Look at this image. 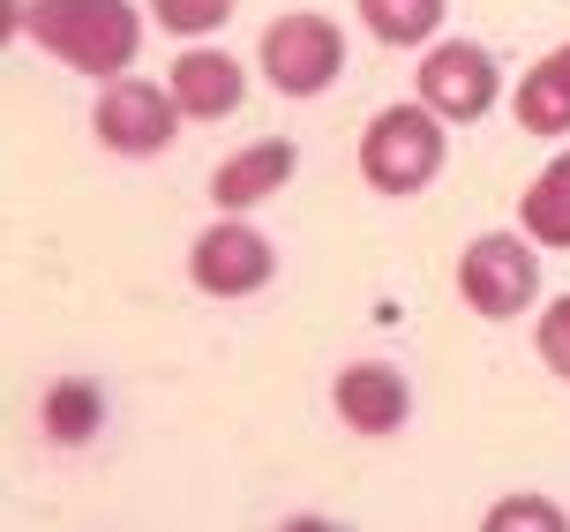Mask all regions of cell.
Instances as JSON below:
<instances>
[{
    "label": "cell",
    "mask_w": 570,
    "mask_h": 532,
    "mask_svg": "<svg viewBox=\"0 0 570 532\" xmlns=\"http://www.w3.org/2000/svg\"><path fill=\"white\" fill-rule=\"evenodd\" d=\"M23 30L83 76H120L142 46V16L128 0H23Z\"/></svg>",
    "instance_id": "6da1fadb"
},
{
    "label": "cell",
    "mask_w": 570,
    "mask_h": 532,
    "mask_svg": "<svg viewBox=\"0 0 570 532\" xmlns=\"http://www.w3.org/2000/svg\"><path fill=\"white\" fill-rule=\"evenodd\" d=\"M361 173L383 196H421L443 173V112L435 106H383L361 128Z\"/></svg>",
    "instance_id": "7a4b0ae2"
},
{
    "label": "cell",
    "mask_w": 570,
    "mask_h": 532,
    "mask_svg": "<svg viewBox=\"0 0 570 532\" xmlns=\"http://www.w3.org/2000/svg\"><path fill=\"white\" fill-rule=\"evenodd\" d=\"M345 68V38L331 16H315V8H293V16H278V23L263 30V76H271V90H285V98H315V90H331Z\"/></svg>",
    "instance_id": "3957f363"
},
{
    "label": "cell",
    "mask_w": 570,
    "mask_h": 532,
    "mask_svg": "<svg viewBox=\"0 0 570 532\" xmlns=\"http://www.w3.org/2000/svg\"><path fill=\"white\" fill-rule=\"evenodd\" d=\"M458 293H465V308L488 315V323L525 315L533 293H541V263H533V248H525L518 233H481V240L465 248V263H458Z\"/></svg>",
    "instance_id": "277c9868"
},
{
    "label": "cell",
    "mask_w": 570,
    "mask_h": 532,
    "mask_svg": "<svg viewBox=\"0 0 570 532\" xmlns=\"http://www.w3.org/2000/svg\"><path fill=\"white\" fill-rule=\"evenodd\" d=\"M173 120H180V98L158 90V83H142V76H114V83L98 90V106H90L98 142L120 150V158H150V150H166Z\"/></svg>",
    "instance_id": "5b68a950"
},
{
    "label": "cell",
    "mask_w": 570,
    "mask_h": 532,
    "mask_svg": "<svg viewBox=\"0 0 570 532\" xmlns=\"http://www.w3.org/2000/svg\"><path fill=\"white\" fill-rule=\"evenodd\" d=\"M278 270V248L263 240L256 225L240 218H218L210 233H196V248H188V278L210 293V301H240V293H263Z\"/></svg>",
    "instance_id": "8992f818"
},
{
    "label": "cell",
    "mask_w": 570,
    "mask_h": 532,
    "mask_svg": "<svg viewBox=\"0 0 570 532\" xmlns=\"http://www.w3.org/2000/svg\"><path fill=\"white\" fill-rule=\"evenodd\" d=\"M495 90H503V76H495V53L488 46L451 38V46H435L421 60V106H435L443 120H481L495 106Z\"/></svg>",
    "instance_id": "52a82bcc"
},
{
    "label": "cell",
    "mask_w": 570,
    "mask_h": 532,
    "mask_svg": "<svg viewBox=\"0 0 570 532\" xmlns=\"http://www.w3.org/2000/svg\"><path fill=\"white\" fill-rule=\"evenodd\" d=\"M166 90L180 98L188 120H226V112H240V98H248V76H240V60L218 53V46H188V53L173 60Z\"/></svg>",
    "instance_id": "ba28073f"
},
{
    "label": "cell",
    "mask_w": 570,
    "mask_h": 532,
    "mask_svg": "<svg viewBox=\"0 0 570 532\" xmlns=\"http://www.w3.org/2000/svg\"><path fill=\"white\" fill-rule=\"evenodd\" d=\"M331 397H338L345 427H361V435H391V427H405V413H413V391H405V375H399V367H383V361L345 367Z\"/></svg>",
    "instance_id": "9c48e42d"
},
{
    "label": "cell",
    "mask_w": 570,
    "mask_h": 532,
    "mask_svg": "<svg viewBox=\"0 0 570 532\" xmlns=\"http://www.w3.org/2000/svg\"><path fill=\"white\" fill-rule=\"evenodd\" d=\"M293 166H301V150L285 136L248 142L240 158H226V166L210 173V203H218V210H256L263 196H278L285 180H293Z\"/></svg>",
    "instance_id": "30bf717a"
},
{
    "label": "cell",
    "mask_w": 570,
    "mask_h": 532,
    "mask_svg": "<svg viewBox=\"0 0 570 532\" xmlns=\"http://www.w3.org/2000/svg\"><path fill=\"white\" fill-rule=\"evenodd\" d=\"M511 106H518V128H525V136H563L570 128V38L518 83Z\"/></svg>",
    "instance_id": "8fae6325"
},
{
    "label": "cell",
    "mask_w": 570,
    "mask_h": 532,
    "mask_svg": "<svg viewBox=\"0 0 570 532\" xmlns=\"http://www.w3.org/2000/svg\"><path fill=\"white\" fill-rule=\"evenodd\" d=\"M38 421L53 443H90L98 427H106V391L90 383V375H60L53 391L38 397Z\"/></svg>",
    "instance_id": "7c38bea8"
},
{
    "label": "cell",
    "mask_w": 570,
    "mask_h": 532,
    "mask_svg": "<svg viewBox=\"0 0 570 532\" xmlns=\"http://www.w3.org/2000/svg\"><path fill=\"white\" fill-rule=\"evenodd\" d=\"M518 218H525V233H533L541 248H570V150L541 166V180L518 203Z\"/></svg>",
    "instance_id": "4fadbf2b"
},
{
    "label": "cell",
    "mask_w": 570,
    "mask_h": 532,
    "mask_svg": "<svg viewBox=\"0 0 570 532\" xmlns=\"http://www.w3.org/2000/svg\"><path fill=\"white\" fill-rule=\"evenodd\" d=\"M361 23L383 38V46H421L443 23V0H361Z\"/></svg>",
    "instance_id": "5bb4252c"
},
{
    "label": "cell",
    "mask_w": 570,
    "mask_h": 532,
    "mask_svg": "<svg viewBox=\"0 0 570 532\" xmlns=\"http://www.w3.org/2000/svg\"><path fill=\"white\" fill-rule=\"evenodd\" d=\"M150 16L180 38H203V30H218L233 16V0H150Z\"/></svg>",
    "instance_id": "9a60e30c"
},
{
    "label": "cell",
    "mask_w": 570,
    "mask_h": 532,
    "mask_svg": "<svg viewBox=\"0 0 570 532\" xmlns=\"http://www.w3.org/2000/svg\"><path fill=\"white\" fill-rule=\"evenodd\" d=\"M541 361H548V367H556V375L570 383V293H563V301H556V308L541 315Z\"/></svg>",
    "instance_id": "2e32d148"
},
{
    "label": "cell",
    "mask_w": 570,
    "mask_h": 532,
    "mask_svg": "<svg viewBox=\"0 0 570 532\" xmlns=\"http://www.w3.org/2000/svg\"><path fill=\"white\" fill-rule=\"evenodd\" d=\"M488 525H548V532H556V525H563V510L541 503V495H511V503L488 510Z\"/></svg>",
    "instance_id": "e0dca14e"
}]
</instances>
